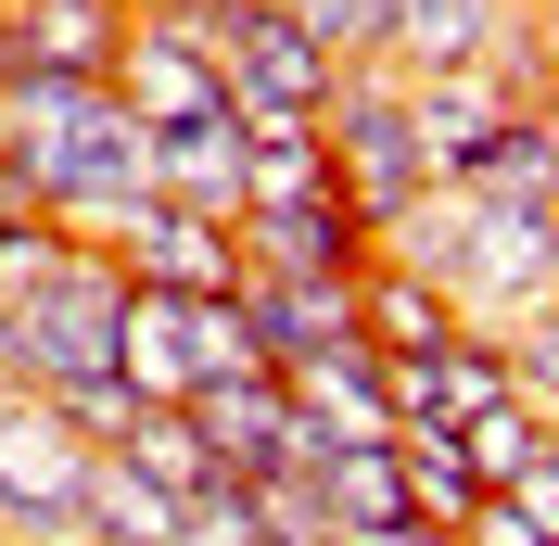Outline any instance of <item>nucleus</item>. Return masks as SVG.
Segmentation results:
<instances>
[{
  "instance_id": "obj_1",
  "label": "nucleus",
  "mask_w": 559,
  "mask_h": 546,
  "mask_svg": "<svg viewBox=\"0 0 559 546\" xmlns=\"http://www.w3.org/2000/svg\"><path fill=\"white\" fill-rule=\"evenodd\" d=\"M0 153L26 178V204L64 241H90V254H103V229L153 191V128H140L115 90H64V76L0 90Z\"/></svg>"
},
{
  "instance_id": "obj_2",
  "label": "nucleus",
  "mask_w": 559,
  "mask_h": 546,
  "mask_svg": "<svg viewBox=\"0 0 559 546\" xmlns=\"http://www.w3.org/2000/svg\"><path fill=\"white\" fill-rule=\"evenodd\" d=\"M318 140H331L344 216L369 229V254H382V241L432 204V166H419V128H407V76H394V64H344L331 103H318Z\"/></svg>"
},
{
  "instance_id": "obj_3",
  "label": "nucleus",
  "mask_w": 559,
  "mask_h": 546,
  "mask_svg": "<svg viewBox=\"0 0 559 546\" xmlns=\"http://www.w3.org/2000/svg\"><path fill=\"white\" fill-rule=\"evenodd\" d=\"M0 318H13V369H26V394H76V381H103L115 343H128V268L90 254V241H64L26 293H0Z\"/></svg>"
},
{
  "instance_id": "obj_4",
  "label": "nucleus",
  "mask_w": 559,
  "mask_h": 546,
  "mask_svg": "<svg viewBox=\"0 0 559 546\" xmlns=\"http://www.w3.org/2000/svg\"><path fill=\"white\" fill-rule=\"evenodd\" d=\"M90 471L103 458L38 394H13L0 407V546H90Z\"/></svg>"
},
{
  "instance_id": "obj_5",
  "label": "nucleus",
  "mask_w": 559,
  "mask_h": 546,
  "mask_svg": "<svg viewBox=\"0 0 559 546\" xmlns=\"http://www.w3.org/2000/svg\"><path fill=\"white\" fill-rule=\"evenodd\" d=\"M457 204H471V191H457ZM445 306H457V331H522L534 306H559V216L471 204V241H457Z\"/></svg>"
},
{
  "instance_id": "obj_6",
  "label": "nucleus",
  "mask_w": 559,
  "mask_h": 546,
  "mask_svg": "<svg viewBox=\"0 0 559 546\" xmlns=\"http://www.w3.org/2000/svg\"><path fill=\"white\" fill-rule=\"evenodd\" d=\"M103 254L128 268V293H178V306H216V293H242V229H216V216H178L140 191L128 216L103 229Z\"/></svg>"
},
{
  "instance_id": "obj_7",
  "label": "nucleus",
  "mask_w": 559,
  "mask_h": 546,
  "mask_svg": "<svg viewBox=\"0 0 559 546\" xmlns=\"http://www.w3.org/2000/svg\"><path fill=\"white\" fill-rule=\"evenodd\" d=\"M128 26H140V13H115V0H0V90H26V76L115 90Z\"/></svg>"
},
{
  "instance_id": "obj_8",
  "label": "nucleus",
  "mask_w": 559,
  "mask_h": 546,
  "mask_svg": "<svg viewBox=\"0 0 559 546\" xmlns=\"http://www.w3.org/2000/svg\"><path fill=\"white\" fill-rule=\"evenodd\" d=\"M394 381V432L432 419V432H471L484 407H509V331H445L432 356H382Z\"/></svg>"
},
{
  "instance_id": "obj_9",
  "label": "nucleus",
  "mask_w": 559,
  "mask_h": 546,
  "mask_svg": "<svg viewBox=\"0 0 559 546\" xmlns=\"http://www.w3.org/2000/svg\"><path fill=\"white\" fill-rule=\"evenodd\" d=\"M115 103H128L153 140H178V128H216V115H229V76H216L178 26L140 13V26H128V64H115Z\"/></svg>"
},
{
  "instance_id": "obj_10",
  "label": "nucleus",
  "mask_w": 559,
  "mask_h": 546,
  "mask_svg": "<svg viewBox=\"0 0 559 546\" xmlns=\"http://www.w3.org/2000/svg\"><path fill=\"white\" fill-rule=\"evenodd\" d=\"M191 432H204L216 483H280V471H293V381H280V369L204 381V394H191Z\"/></svg>"
},
{
  "instance_id": "obj_11",
  "label": "nucleus",
  "mask_w": 559,
  "mask_h": 546,
  "mask_svg": "<svg viewBox=\"0 0 559 546\" xmlns=\"http://www.w3.org/2000/svg\"><path fill=\"white\" fill-rule=\"evenodd\" d=\"M242 331H254V356L280 381L318 369V356H344V343H369L356 331V280H242Z\"/></svg>"
},
{
  "instance_id": "obj_12",
  "label": "nucleus",
  "mask_w": 559,
  "mask_h": 546,
  "mask_svg": "<svg viewBox=\"0 0 559 546\" xmlns=\"http://www.w3.org/2000/svg\"><path fill=\"white\" fill-rule=\"evenodd\" d=\"M369 268V229L344 216V191L331 204H254L242 216V280H356Z\"/></svg>"
},
{
  "instance_id": "obj_13",
  "label": "nucleus",
  "mask_w": 559,
  "mask_h": 546,
  "mask_svg": "<svg viewBox=\"0 0 559 546\" xmlns=\"http://www.w3.org/2000/svg\"><path fill=\"white\" fill-rule=\"evenodd\" d=\"M407 128H419L432 191H457V178H471V153L509 128V90H496L484 64H457V76H407Z\"/></svg>"
},
{
  "instance_id": "obj_14",
  "label": "nucleus",
  "mask_w": 559,
  "mask_h": 546,
  "mask_svg": "<svg viewBox=\"0 0 559 546\" xmlns=\"http://www.w3.org/2000/svg\"><path fill=\"white\" fill-rule=\"evenodd\" d=\"M242 178H254V153H242V115L153 140V204H178V216H216V229H242Z\"/></svg>"
},
{
  "instance_id": "obj_15",
  "label": "nucleus",
  "mask_w": 559,
  "mask_h": 546,
  "mask_svg": "<svg viewBox=\"0 0 559 546\" xmlns=\"http://www.w3.org/2000/svg\"><path fill=\"white\" fill-rule=\"evenodd\" d=\"M115 381H128L140 407H191V394H204V369H191V306H178V293H128Z\"/></svg>"
},
{
  "instance_id": "obj_16",
  "label": "nucleus",
  "mask_w": 559,
  "mask_h": 546,
  "mask_svg": "<svg viewBox=\"0 0 559 546\" xmlns=\"http://www.w3.org/2000/svg\"><path fill=\"white\" fill-rule=\"evenodd\" d=\"M496 13H509V0H394L382 64H394V76H457V64H484Z\"/></svg>"
},
{
  "instance_id": "obj_17",
  "label": "nucleus",
  "mask_w": 559,
  "mask_h": 546,
  "mask_svg": "<svg viewBox=\"0 0 559 546\" xmlns=\"http://www.w3.org/2000/svg\"><path fill=\"white\" fill-rule=\"evenodd\" d=\"M242 216L254 204H331V140H318V115H242Z\"/></svg>"
},
{
  "instance_id": "obj_18",
  "label": "nucleus",
  "mask_w": 559,
  "mask_h": 546,
  "mask_svg": "<svg viewBox=\"0 0 559 546\" xmlns=\"http://www.w3.org/2000/svg\"><path fill=\"white\" fill-rule=\"evenodd\" d=\"M356 331L382 343V356H432V343L457 331V306L432 293V280H407V268H382V254H369V268H356Z\"/></svg>"
},
{
  "instance_id": "obj_19",
  "label": "nucleus",
  "mask_w": 559,
  "mask_h": 546,
  "mask_svg": "<svg viewBox=\"0 0 559 546\" xmlns=\"http://www.w3.org/2000/svg\"><path fill=\"white\" fill-rule=\"evenodd\" d=\"M394 458H407V521H419V534H457V521L484 509V483H471V458H457V432H432V419H407V432H394Z\"/></svg>"
},
{
  "instance_id": "obj_20",
  "label": "nucleus",
  "mask_w": 559,
  "mask_h": 546,
  "mask_svg": "<svg viewBox=\"0 0 559 546\" xmlns=\"http://www.w3.org/2000/svg\"><path fill=\"white\" fill-rule=\"evenodd\" d=\"M318 483V509H331V534H369V521H407V458L394 444H356V458H331Z\"/></svg>"
},
{
  "instance_id": "obj_21",
  "label": "nucleus",
  "mask_w": 559,
  "mask_h": 546,
  "mask_svg": "<svg viewBox=\"0 0 559 546\" xmlns=\"http://www.w3.org/2000/svg\"><path fill=\"white\" fill-rule=\"evenodd\" d=\"M484 76L509 90V115H547V103H559V26L509 0V13H496V38H484Z\"/></svg>"
},
{
  "instance_id": "obj_22",
  "label": "nucleus",
  "mask_w": 559,
  "mask_h": 546,
  "mask_svg": "<svg viewBox=\"0 0 559 546\" xmlns=\"http://www.w3.org/2000/svg\"><path fill=\"white\" fill-rule=\"evenodd\" d=\"M115 458H128L140 483H166L178 509H191V496L216 483V458H204V432H191V407H140V432L115 444Z\"/></svg>"
},
{
  "instance_id": "obj_23",
  "label": "nucleus",
  "mask_w": 559,
  "mask_h": 546,
  "mask_svg": "<svg viewBox=\"0 0 559 546\" xmlns=\"http://www.w3.org/2000/svg\"><path fill=\"white\" fill-rule=\"evenodd\" d=\"M547 444H559V419H534L522 394H509V407H484L471 432H457V458H471V483H484V496H509V483H522Z\"/></svg>"
},
{
  "instance_id": "obj_24",
  "label": "nucleus",
  "mask_w": 559,
  "mask_h": 546,
  "mask_svg": "<svg viewBox=\"0 0 559 546\" xmlns=\"http://www.w3.org/2000/svg\"><path fill=\"white\" fill-rule=\"evenodd\" d=\"M280 13H293L331 64H382V26H394V0H280Z\"/></svg>"
},
{
  "instance_id": "obj_25",
  "label": "nucleus",
  "mask_w": 559,
  "mask_h": 546,
  "mask_svg": "<svg viewBox=\"0 0 559 546\" xmlns=\"http://www.w3.org/2000/svg\"><path fill=\"white\" fill-rule=\"evenodd\" d=\"M191 369H204V381H254V369H267V356H254V331H242V293L191 306Z\"/></svg>"
},
{
  "instance_id": "obj_26",
  "label": "nucleus",
  "mask_w": 559,
  "mask_h": 546,
  "mask_svg": "<svg viewBox=\"0 0 559 546\" xmlns=\"http://www.w3.org/2000/svg\"><path fill=\"white\" fill-rule=\"evenodd\" d=\"M509 394H522L534 419H559V306H534L522 331H509Z\"/></svg>"
},
{
  "instance_id": "obj_27",
  "label": "nucleus",
  "mask_w": 559,
  "mask_h": 546,
  "mask_svg": "<svg viewBox=\"0 0 559 546\" xmlns=\"http://www.w3.org/2000/svg\"><path fill=\"white\" fill-rule=\"evenodd\" d=\"M254 521H267V546H331V509H318V483L306 471H280V483H242Z\"/></svg>"
},
{
  "instance_id": "obj_28",
  "label": "nucleus",
  "mask_w": 559,
  "mask_h": 546,
  "mask_svg": "<svg viewBox=\"0 0 559 546\" xmlns=\"http://www.w3.org/2000/svg\"><path fill=\"white\" fill-rule=\"evenodd\" d=\"M178 546H267V521H254L242 483H204V496L178 509Z\"/></svg>"
},
{
  "instance_id": "obj_29",
  "label": "nucleus",
  "mask_w": 559,
  "mask_h": 546,
  "mask_svg": "<svg viewBox=\"0 0 559 546\" xmlns=\"http://www.w3.org/2000/svg\"><path fill=\"white\" fill-rule=\"evenodd\" d=\"M509 509H522V521H534V534H547V546H559V444H547V458H534V471H522V483H509Z\"/></svg>"
},
{
  "instance_id": "obj_30",
  "label": "nucleus",
  "mask_w": 559,
  "mask_h": 546,
  "mask_svg": "<svg viewBox=\"0 0 559 546\" xmlns=\"http://www.w3.org/2000/svg\"><path fill=\"white\" fill-rule=\"evenodd\" d=\"M445 546H547V534H534V521H522V509H509V496H484V509L457 521V534H445Z\"/></svg>"
},
{
  "instance_id": "obj_31",
  "label": "nucleus",
  "mask_w": 559,
  "mask_h": 546,
  "mask_svg": "<svg viewBox=\"0 0 559 546\" xmlns=\"http://www.w3.org/2000/svg\"><path fill=\"white\" fill-rule=\"evenodd\" d=\"M331 546H445V534H419V521H369V534H331Z\"/></svg>"
},
{
  "instance_id": "obj_32",
  "label": "nucleus",
  "mask_w": 559,
  "mask_h": 546,
  "mask_svg": "<svg viewBox=\"0 0 559 546\" xmlns=\"http://www.w3.org/2000/svg\"><path fill=\"white\" fill-rule=\"evenodd\" d=\"M13 216H38V204H26V178H13V153H0V229H13Z\"/></svg>"
},
{
  "instance_id": "obj_33",
  "label": "nucleus",
  "mask_w": 559,
  "mask_h": 546,
  "mask_svg": "<svg viewBox=\"0 0 559 546\" xmlns=\"http://www.w3.org/2000/svg\"><path fill=\"white\" fill-rule=\"evenodd\" d=\"M13 394H26V369H13V318H0V407H13Z\"/></svg>"
},
{
  "instance_id": "obj_34",
  "label": "nucleus",
  "mask_w": 559,
  "mask_h": 546,
  "mask_svg": "<svg viewBox=\"0 0 559 546\" xmlns=\"http://www.w3.org/2000/svg\"><path fill=\"white\" fill-rule=\"evenodd\" d=\"M115 13H166V0H115Z\"/></svg>"
}]
</instances>
